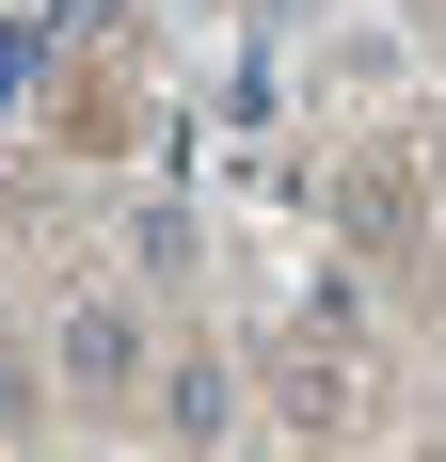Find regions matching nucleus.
Listing matches in <instances>:
<instances>
[{
  "label": "nucleus",
  "mask_w": 446,
  "mask_h": 462,
  "mask_svg": "<svg viewBox=\"0 0 446 462\" xmlns=\"http://www.w3.org/2000/svg\"><path fill=\"white\" fill-rule=\"evenodd\" d=\"M16 430H33V383H16V367H0V447H16Z\"/></svg>",
  "instance_id": "obj_3"
},
{
  "label": "nucleus",
  "mask_w": 446,
  "mask_h": 462,
  "mask_svg": "<svg viewBox=\"0 0 446 462\" xmlns=\"http://www.w3.org/2000/svg\"><path fill=\"white\" fill-rule=\"evenodd\" d=\"M48 383H64V399H128V383H144V335H128V303H80V319L48 335Z\"/></svg>",
  "instance_id": "obj_1"
},
{
  "label": "nucleus",
  "mask_w": 446,
  "mask_h": 462,
  "mask_svg": "<svg viewBox=\"0 0 446 462\" xmlns=\"http://www.w3.org/2000/svg\"><path fill=\"white\" fill-rule=\"evenodd\" d=\"M160 430H176V447H223V430H239V383L223 367H160Z\"/></svg>",
  "instance_id": "obj_2"
}]
</instances>
